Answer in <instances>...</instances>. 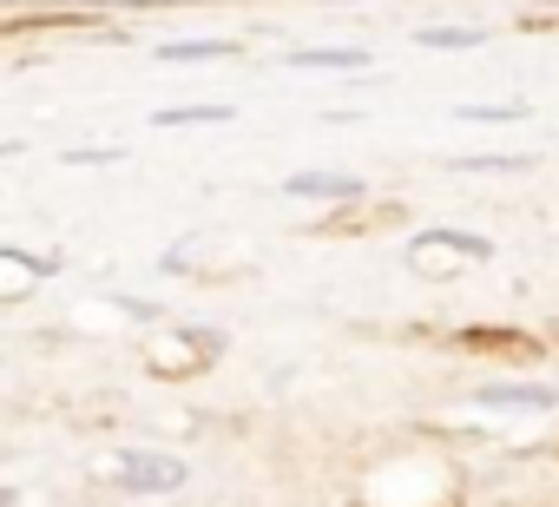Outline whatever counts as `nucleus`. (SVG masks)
Instances as JSON below:
<instances>
[{"mask_svg":"<svg viewBox=\"0 0 559 507\" xmlns=\"http://www.w3.org/2000/svg\"><path fill=\"white\" fill-rule=\"evenodd\" d=\"M454 165L461 172H533V152H467Z\"/></svg>","mask_w":559,"mask_h":507,"instance_id":"423d86ee","label":"nucleus"},{"mask_svg":"<svg viewBox=\"0 0 559 507\" xmlns=\"http://www.w3.org/2000/svg\"><path fill=\"white\" fill-rule=\"evenodd\" d=\"M237 119V106H165V113H152V126H230Z\"/></svg>","mask_w":559,"mask_h":507,"instance_id":"20e7f679","label":"nucleus"},{"mask_svg":"<svg viewBox=\"0 0 559 507\" xmlns=\"http://www.w3.org/2000/svg\"><path fill=\"white\" fill-rule=\"evenodd\" d=\"M112 481L145 500V494H178V487L191 481V468H185L178 455H158V448H126V455L112 461Z\"/></svg>","mask_w":559,"mask_h":507,"instance_id":"f257e3e1","label":"nucleus"},{"mask_svg":"<svg viewBox=\"0 0 559 507\" xmlns=\"http://www.w3.org/2000/svg\"><path fill=\"white\" fill-rule=\"evenodd\" d=\"M0 152H14V145H0Z\"/></svg>","mask_w":559,"mask_h":507,"instance_id":"9b49d317","label":"nucleus"},{"mask_svg":"<svg viewBox=\"0 0 559 507\" xmlns=\"http://www.w3.org/2000/svg\"><path fill=\"white\" fill-rule=\"evenodd\" d=\"M461 119H474V126H507V119H526V106H461Z\"/></svg>","mask_w":559,"mask_h":507,"instance_id":"1a4fd4ad","label":"nucleus"},{"mask_svg":"<svg viewBox=\"0 0 559 507\" xmlns=\"http://www.w3.org/2000/svg\"><path fill=\"white\" fill-rule=\"evenodd\" d=\"M165 60H224V54H237L230 40H165L158 47Z\"/></svg>","mask_w":559,"mask_h":507,"instance_id":"6e6552de","label":"nucleus"},{"mask_svg":"<svg viewBox=\"0 0 559 507\" xmlns=\"http://www.w3.org/2000/svg\"><path fill=\"white\" fill-rule=\"evenodd\" d=\"M480 402H487V409H552L559 389H539V382H493V389H480Z\"/></svg>","mask_w":559,"mask_h":507,"instance_id":"7ed1b4c3","label":"nucleus"},{"mask_svg":"<svg viewBox=\"0 0 559 507\" xmlns=\"http://www.w3.org/2000/svg\"><path fill=\"white\" fill-rule=\"evenodd\" d=\"M0 507H14V487H0Z\"/></svg>","mask_w":559,"mask_h":507,"instance_id":"9d476101","label":"nucleus"},{"mask_svg":"<svg viewBox=\"0 0 559 507\" xmlns=\"http://www.w3.org/2000/svg\"><path fill=\"white\" fill-rule=\"evenodd\" d=\"M297 67H369V54L362 47H304V54H290Z\"/></svg>","mask_w":559,"mask_h":507,"instance_id":"0eeeda50","label":"nucleus"},{"mask_svg":"<svg viewBox=\"0 0 559 507\" xmlns=\"http://www.w3.org/2000/svg\"><path fill=\"white\" fill-rule=\"evenodd\" d=\"M487 40V27H421L415 34V47H428V54H448V47H480Z\"/></svg>","mask_w":559,"mask_h":507,"instance_id":"39448f33","label":"nucleus"},{"mask_svg":"<svg viewBox=\"0 0 559 507\" xmlns=\"http://www.w3.org/2000/svg\"><path fill=\"white\" fill-rule=\"evenodd\" d=\"M290 198H330V204H356L362 198V178L356 172H290L284 178Z\"/></svg>","mask_w":559,"mask_h":507,"instance_id":"f03ea898","label":"nucleus"}]
</instances>
